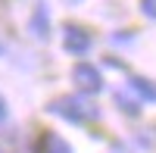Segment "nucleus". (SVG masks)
<instances>
[{
    "label": "nucleus",
    "instance_id": "nucleus-3",
    "mask_svg": "<svg viewBox=\"0 0 156 153\" xmlns=\"http://www.w3.org/2000/svg\"><path fill=\"white\" fill-rule=\"evenodd\" d=\"M90 44H94V37H90L84 28H78V25H66V50L72 56H84Z\"/></svg>",
    "mask_w": 156,
    "mask_h": 153
},
{
    "label": "nucleus",
    "instance_id": "nucleus-10",
    "mask_svg": "<svg viewBox=\"0 0 156 153\" xmlns=\"http://www.w3.org/2000/svg\"><path fill=\"white\" fill-rule=\"evenodd\" d=\"M0 56H3V44H0Z\"/></svg>",
    "mask_w": 156,
    "mask_h": 153
},
{
    "label": "nucleus",
    "instance_id": "nucleus-9",
    "mask_svg": "<svg viewBox=\"0 0 156 153\" xmlns=\"http://www.w3.org/2000/svg\"><path fill=\"white\" fill-rule=\"evenodd\" d=\"M0 119H6V103H3V97H0Z\"/></svg>",
    "mask_w": 156,
    "mask_h": 153
},
{
    "label": "nucleus",
    "instance_id": "nucleus-1",
    "mask_svg": "<svg viewBox=\"0 0 156 153\" xmlns=\"http://www.w3.org/2000/svg\"><path fill=\"white\" fill-rule=\"evenodd\" d=\"M50 112L59 116V119H66V122H72V125H84V122L100 116V109L90 103L87 97H59V100L50 103Z\"/></svg>",
    "mask_w": 156,
    "mask_h": 153
},
{
    "label": "nucleus",
    "instance_id": "nucleus-7",
    "mask_svg": "<svg viewBox=\"0 0 156 153\" xmlns=\"http://www.w3.org/2000/svg\"><path fill=\"white\" fill-rule=\"evenodd\" d=\"M115 103H119V109H125L128 116H137V112H140V106L134 103L131 97H122V94H115Z\"/></svg>",
    "mask_w": 156,
    "mask_h": 153
},
{
    "label": "nucleus",
    "instance_id": "nucleus-2",
    "mask_svg": "<svg viewBox=\"0 0 156 153\" xmlns=\"http://www.w3.org/2000/svg\"><path fill=\"white\" fill-rule=\"evenodd\" d=\"M72 81L81 87L84 94H97L103 91V75L97 66H90V62H78V66L72 69Z\"/></svg>",
    "mask_w": 156,
    "mask_h": 153
},
{
    "label": "nucleus",
    "instance_id": "nucleus-5",
    "mask_svg": "<svg viewBox=\"0 0 156 153\" xmlns=\"http://www.w3.org/2000/svg\"><path fill=\"white\" fill-rule=\"evenodd\" d=\"M41 153H72V144L62 141L56 131H47L41 137Z\"/></svg>",
    "mask_w": 156,
    "mask_h": 153
},
{
    "label": "nucleus",
    "instance_id": "nucleus-6",
    "mask_svg": "<svg viewBox=\"0 0 156 153\" xmlns=\"http://www.w3.org/2000/svg\"><path fill=\"white\" fill-rule=\"evenodd\" d=\"M128 84H131V91H134V94H140L144 100L156 103V84H153L150 78H137V75H134V78H128Z\"/></svg>",
    "mask_w": 156,
    "mask_h": 153
},
{
    "label": "nucleus",
    "instance_id": "nucleus-8",
    "mask_svg": "<svg viewBox=\"0 0 156 153\" xmlns=\"http://www.w3.org/2000/svg\"><path fill=\"white\" fill-rule=\"evenodd\" d=\"M140 9L147 19H156V0H140Z\"/></svg>",
    "mask_w": 156,
    "mask_h": 153
},
{
    "label": "nucleus",
    "instance_id": "nucleus-11",
    "mask_svg": "<svg viewBox=\"0 0 156 153\" xmlns=\"http://www.w3.org/2000/svg\"><path fill=\"white\" fill-rule=\"evenodd\" d=\"M66 3H78V0H66Z\"/></svg>",
    "mask_w": 156,
    "mask_h": 153
},
{
    "label": "nucleus",
    "instance_id": "nucleus-4",
    "mask_svg": "<svg viewBox=\"0 0 156 153\" xmlns=\"http://www.w3.org/2000/svg\"><path fill=\"white\" fill-rule=\"evenodd\" d=\"M28 28H31V34L37 37V41H44V37L50 34V16H47V6H44V3H37V6H34Z\"/></svg>",
    "mask_w": 156,
    "mask_h": 153
}]
</instances>
